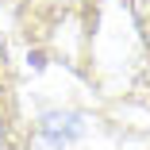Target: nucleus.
I'll return each instance as SVG.
<instances>
[{
    "label": "nucleus",
    "mask_w": 150,
    "mask_h": 150,
    "mask_svg": "<svg viewBox=\"0 0 150 150\" xmlns=\"http://www.w3.org/2000/svg\"><path fill=\"white\" fill-rule=\"evenodd\" d=\"M81 131H85V115H77V112H50V115H42L31 150H69L81 139Z\"/></svg>",
    "instance_id": "1"
},
{
    "label": "nucleus",
    "mask_w": 150,
    "mask_h": 150,
    "mask_svg": "<svg viewBox=\"0 0 150 150\" xmlns=\"http://www.w3.org/2000/svg\"><path fill=\"white\" fill-rule=\"evenodd\" d=\"M0 142H4V135H0Z\"/></svg>",
    "instance_id": "2"
}]
</instances>
